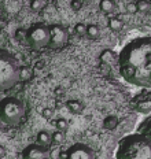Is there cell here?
<instances>
[{"mask_svg":"<svg viewBox=\"0 0 151 159\" xmlns=\"http://www.w3.org/2000/svg\"><path fill=\"white\" fill-rule=\"evenodd\" d=\"M118 71L135 87L151 89V36L137 37L118 54Z\"/></svg>","mask_w":151,"mask_h":159,"instance_id":"6da1fadb","label":"cell"},{"mask_svg":"<svg viewBox=\"0 0 151 159\" xmlns=\"http://www.w3.org/2000/svg\"><path fill=\"white\" fill-rule=\"evenodd\" d=\"M116 159H151V143L139 132L128 134L118 141Z\"/></svg>","mask_w":151,"mask_h":159,"instance_id":"7a4b0ae2","label":"cell"},{"mask_svg":"<svg viewBox=\"0 0 151 159\" xmlns=\"http://www.w3.org/2000/svg\"><path fill=\"white\" fill-rule=\"evenodd\" d=\"M19 81V66L14 55L0 48V91H7Z\"/></svg>","mask_w":151,"mask_h":159,"instance_id":"3957f363","label":"cell"},{"mask_svg":"<svg viewBox=\"0 0 151 159\" xmlns=\"http://www.w3.org/2000/svg\"><path fill=\"white\" fill-rule=\"evenodd\" d=\"M26 111L25 102L14 96H7L0 100V119L7 125H17L24 118Z\"/></svg>","mask_w":151,"mask_h":159,"instance_id":"277c9868","label":"cell"},{"mask_svg":"<svg viewBox=\"0 0 151 159\" xmlns=\"http://www.w3.org/2000/svg\"><path fill=\"white\" fill-rule=\"evenodd\" d=\"M26 41L33 49H43L50 45V25L36 22L26 29Z\"/></svg>","mask_w":151,"mask_h":159,"instance_id":"5b68a950","label":"cell"},{"mask_svg":"<svg viewBox=\"0 0 151 159\" xmlns=\"http://www.w3.org/2000/svg\"><path fill=\"white\" fill-rule=\"evenodd\" d=\"M63 159H96L95 152L89 145L84 143H76L67 148Z\"/></svg>","mask_w":151,"mask_h":159,"instance_id":"8992f818","label":"cell"},{"mask_svg":"<svg viewBox=\"0 0 151 159\" xmlns=\"http://www.w3.org/2000/svg\"><path fill=\"white\" fill-rule=\"evenodd\" d=\"M130 108L140 114H150L151 112V91L146 89V91L139 92L137 95L133 96L130 100Z\"/></svg>","mask_w":151,"mask_h":159,"instance_id":"52a82bcc","label":"cell"},{"mask_svg":"<svg viewBox=\"0 0 151 159\" xmlns=\"http://www.w3.org/2000/svg\"><path fill=\"white\" fill-rule=\"evenodd\" d=\"M69 40V30L62 25H50V48H61Z\"/></svg>","mask_w":151,"mask_h":159,"instance_id":"ba28073f","label":"cell"},{"mask_svg":"<svg viewBox=\"0 0 151 159\" xmlns=\"http://www.w3.org/2000/svg\"><path fill=\"white\" fill-rule=\"evenodd\" d=\"M50 157V150L41 147L40 144H29L22 151V159H47Z\"/></svg>","mask_w":151,"mask_h":159,"instance_id":"9c48e42d","label":"cell"},{"mask_svg":"<svg viewBox=\"0 0 151 159\" xmlns=\"http://www.w3.org/2000/svg\"><path fill=\"white\" fill-rule=\"evenodd\" d=\"M99 58H100V61L103 62V63H106V65H116L118 62V54L116 51L109 49V48L103 49V51L100 52Z\"/></svg>","mask_w":151,"mask_h":159,"instance_id":"30bf717a","label":"cell"},{"mask_svg":"<svg viewBox=\"0 0 151 159\" xmlns=\"http://www.w3.org/2000/svg\"><path fill=\"white\" fill-rule=\"evenodd\" d=\"M37 144H40L41 147L50 148L52 144V133L48 130H40L37 133Z\"/></svg>","mask_w":151,"mask_h":159,"instance_id":"8fae6325","label":"cell"},{"mask_svg":"<svg viewBox=\"0 0 151 159\" xmlns=\"http://www.w3.org/2000/svg\"><path fill=\"white\" fill-rule=\"evenodd\" d=\"M136 132H139V133L144 134L147 139H149L150 143H151V117L146 118L144 121L140 122V125L137 126V130Z\"/></svg>","mask_w":151,"mask_h":159,"instance_id":"7c38bea8","label":"cell"},{"mask_svg":"<svg viewBox=\"0 0 151 159\" xmlns=\"http://www.w3.org/2000/svg\"><path fill=\"white\" fill-rule=\"evenodd\" d=\"M66 107L69 108V111H70L71 114H81V112L84 111L83 102L74 100V99H71V100H67L66 102Z\"/></svg>","mask_w":151,"mask_h":159,"instance_id":"4fadbf2b","label":"cell"},{"mask_svg":"<svg viewBox=\"0 0 151 159\" xmlns=\"http://www.w3.org/2000/svg\"><path fill=\"white\" fill-rule=\"evenodd\" d=\"M99 8L104 14H113V12L116 11V2H114V0H100Z\"/></svg>","mask_w":151,"mask_h":159,"instance_id":"5bb4252c","label":"cell"},{"mask_svg":"<svg viewBox=\"0 0 151 159\" xmlns=\"http://www.w3.org/2000/svg\"><path fill=\"white\" fill-rule=\"evenodd\" d=\"M118 124H120V121H118V118L116 115H109V117H106L103 119V126L107 129V130H114Z\"/></svg>","mask_w":151,"mask_h":159,"instance_id":"9a60e30c","label":"cell"},{"mask_svg":"<svg viewBox=\"0 0 151 159\" xmlns=\"http://www.w3.org/2000/svg\"><path fill=\"white\" fill-rule=\"evenodd\" d=\"M85 36H87L88 39H91V40L99 39V36H100V29H99V26H98V25H94V24L87 25V33H85Z\"/></svg>","mask_w":151,"mask_h":159,"instance_id":"2e32d148","label":"cell"},{"mask_svg":"<svg viewBox=\"0 0 151 159\" xmlns=\"http://www.w3.org/2000/svg\"><path fill=\"white\" fill-rule=\"evenodd\" d=\"M107 26H109L110 30H113V32H120L121 29L124 28V24H122V21H121L120 18L111 16V18H109V21H107Z\"/></svg>","mask_w":151,"mask_h":159,"instance_id":"e0dca14e","label":"cell"},{"mask_svg":"<svg viewBox=\"0 0 151 159\" xmlns=\"http://www.w3.org/2000/svg\"><path fill=\"white\" fill-rule=\"evenodd\" d=\"M33 75V71L29 66H22L19 67V81H29Z\"/></svg>","mask_w":151,"mask_h":159,"instance_id":"ac0fdd59","label":"cell"},{"mask_svg":"<svg viewBox=\"0 0 151 159\" xmlns=\"http://www.w3.org/2000/svg\"><path fill=\"white\" fill-rule=\"evenodd\" d=\"M54 125H55L57 130L63 132V133L69 129V122H67V119H65V118H57L54 121Z\"/></svg>","mask_w":151,"mask_h":159,"instance_id":"d6986e66","label":"cell"},{"mask_svg":"<svg viewBox=\"0 0 151 159\" xmlns=\"http://www.w3.org/2000/svg\"><path fill=\"white\" fill-rule=\"evenodd\" d=\"M136 3V7H137V12H147L151 10V4L149 0H137Z\"/></svg>","mask_w":151,"mask_h":159,"instance_id":"ffe728a7","label":"cell"},{"mask_svg":"<svg viewBox=\"0 0 151 159\" xmlns=\"http://www.w3.org/2000/svg\"><path fill=\"white\" fill-rule=\"evenodd\" d=\"M85 33H87V25L83 24V22H78V24H76L74 26V34L78 36V37H83L85 36Z\"/></svg>","mask_w":151,"mask_h":159,"instance_id":"44dd1931","label":"cell"},{"mask_svg":"<svg viewBox=\"0 0 151 159\" xmlns=\"http://www.w3.org/2000/svg\"><path fill=\"white\" fill-rule=\"evenodd\" d=\"M47 0H34V2H30V8L33 11H40V10L45 6Z\"/></svg>","mask_w":151,"mask_h":159,"instance_id":"7402d4cb","label":"cell"},{"mask_svg":"<svg viewBox=\"0 0 151 159\" xmlns=\"http://www.w3.org/2000/svg\"><path fill=\"white\" fill-rule=\"evenodd\" d=\"M63 140H65V134H63V132L57 130V132H54V133H52V143L59 144V143H62Z\"/></svg>","mask_w":151,"mask_h":159,"instance_id":"603a6c76","label":"cell"},{"mask_svg":"<svg viewBox=\"0 0 151 159\" xmlns=\"http://www.w3.org/2000/svg\"><path fill=\"white\" fill-rule=\"evenodd\" d=\"M70 7L73 11H78V10H81V7H83V2L81 0H71Z\"/></svg>","mask_w":151,"mask_h":159,"instance_id":"cb8c5ba5","label":"cell"},{"mask_svg":"<svg viewBox=\"0 0 151 159\" xmlns=\"http://www.w3.org/2000/svg\"><path fill=\"white\" fill-rule=\"evenodd\" d=\"M15 37H17L18 40H26V30L24 28H19L17 29V32H15Z\"/></svg>","mask_w":151,"mask_h":159,"instance_id":"d4e9b609","label":"cell"},{"mask_svg":"<svg viewBox=\"0 0 151 159\" xmlns=\"http://www.w3.org/2000/svg\"><path fill=\"white\" fill-rule=\"evenodd\" d=\"M41 115H43V118H45V119H51L52 115H54V111H52L51 108H44V110L41 111Z\"/></svg>","mask_w":151,"mask_h":159,"instance_id":"484cf974","label":"cell"},{"mask_svg":"<svg viewBox=\"0 0 151 159\" xmlns=\"http://www.w3.org/2000/svg\"><path fill=\"white\" fill-rule=\"evenodd\" d=\"M126 11L129 12V14H136V12H137L136 3H128V4H126Z\"/></svg>","mask_w":151,"mask_h":159,"instance_id":"4316f807","label":"cell"},{"mask_svg":"<svg viewBox=\"0 0 151 159\" xmlns=\"http://www.w3.org/2000/svg\"><path fill=\"white\" fill-rule=\"evenodd\" d=\"M6 155H7V150H6V147L3 144H0V159L6 158Z\"/></svg>","mask_w":151,"mask_h":159,"instance_id":"83f0119b","label":"cell"},{"mask_svg":"<svg viewBox=\"0 0 151 159\" xmlns=\"http://www.w3.org/2000/svg\"><path fill=\"white\" fill-rule=\"evenodd\" d=\"M2 14H3V8L0 7V18H2Z\"/></svg>","mask_w":151,"mask_h":159,"instance_id":"f1b7e54d","label":"cell"},{"mask_svg":"<svg viewBox=\"0 0 151 159\" xmlns=\"http://www.w3.org/2000/svg\"><path fill=\"white\" fill-rule=\"evenodd\" d=\"M81 2H83V3H84V2H91V0H81Z\"/></svg>","mask_w":151,"mask_h":159,"instance_id":"f546056e","label":"cell"}]
</instances>
